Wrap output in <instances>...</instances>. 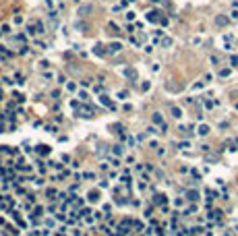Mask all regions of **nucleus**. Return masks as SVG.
Returning <instances> with one entry per match:
<instances>
[{
	"mask_svg": "<svg viewBox=\"0 0 238 236\" xmlns=\"http://www.w3.org/2000/svg\"><path fill=\"white\" fill-rule=\"evenodd\" d=\"M120 48H122V44H120V42H114V44H110V52H120Z\"/></svg>",
	"mask_w": 238,
	"mask_h": 236,
	"instance_id": "nucleus-1",
	"label": "nucleus"
},
{
	"mask_svg": "<svg viewBox=\"0 0 238 236\" xmlns=\"http://www.w3.org/2000/svg\"><path fill=\"white\" fill-rule=\"evenodd\" d=\"M172 116H174V118H180V116H182L180 108H172Z\"/></svg>",
	"mask_w": 238,
	"mask_h": 236,
	"instance_id": "nucleus-2",
	"label": "nucleus"
},
{
	"mask_svg": "<svg viewBox=\"0 0 238 236\" xmlns=\"http://www.w3.org/2000/svg\"><path fill=\"white\" fill-rule=\"evenodd\" d=\"M199 133H201V135H207V133H209V128H207V126H205V124H203V126H201V128H199Z\"/></svg>",
	"mask_w": 238,
	"mask_h": 236,
	"instance_id": "nucleus-3",
	"label": "nucleus"
},
{
	"mask_svg": "<svg viewBox=\"0 0 238 236\" xmlns=\"http://www.w3.org/2000/svg\"><path fill=\"white\" fill-rule=\"evenodd\" d=\"M217 25H226V17H217Z\"/></svg>",
	"mask_w": 238,
	"mask_h": 236,
	"instance_id": "nucleus-4",
	"label": "nucleus"
},
{
	"mask_svg": "<svg viewBox=\"0 0 238 236\" xmlns=\"http://www.w3.org/2000/svg\"><path fill=\"white\" fill-rule=\"evenodd\" d=\"M93 52H97V54H99V56H102V54H104V50H102V46H95V48H93Z\"/></svg>",
	"mask_w": 238,
	"mask_h": 236,
	"instance_id": "nucleus-5",
	"label": "nucleus"
},
{
	"mask_svg": "<svg viewBox=\"0 0 238 236\" xmlns=\"http://www.w3.org/2000/svg\"><path fill=\"white\" fill-rule=\"evenodd\" d=\"M89 8H91V6H81V10H79V13H81V15H85V13H89Z\"/></svg>",
	"mask_w": 238,
	"mask_h": 236,
	"instance_id": "nucleus-6",
	"label": "nucleus"
},
{
	"mask_svg": "<svg viewBox=\"0 0 238 236\" xmlns=\"http://www.w3.org/2000/svg\"><path fill=\"white\" fill-rule=\"evenodd\" d=\"M124 17H126V19H128V21H133V19H135V13H126V15H124Z\"/></svg>",
	"mask_w": 238,
	"mask_h": 236,
	"instance_id": "nucleus-7",
	"label": "nucleus"
}]
</instances>
